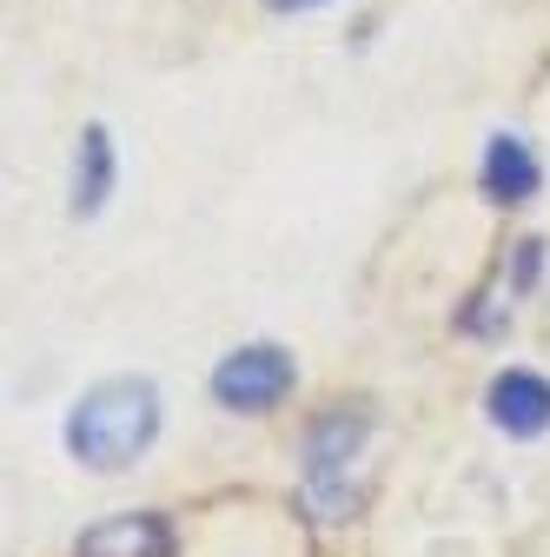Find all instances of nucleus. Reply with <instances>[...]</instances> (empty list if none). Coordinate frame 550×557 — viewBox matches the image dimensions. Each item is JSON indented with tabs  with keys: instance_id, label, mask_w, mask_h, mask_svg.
<instances>
[{
	"instance_id": "f257e3e1",
	"label": "nucleus",
	"mask_w": 550,
	"mask_h": 557,
	"mask_svg": "<svg viewBox=\"0 0 550 557\" xmlns=\"http://www.w3.org/2000/svg\"><path fill=\"white\" fill-rule=\"evenodd\" d=\"M160 432V392L147 379H107L66 411V451L87 471H126Z\"/></svg>"
},
{
	"instance_id": "f03ea898",
	"label": "nucleus",
	"mask_w": 550,
	"mask_h": 557,
	"mask_svg": "<svg viewBox=\"0 0 550 557\" xmlns=\"http://www.w3.org/2000/svg\"><path fill=\"white\" fill-rule=\"evenodd\" d=\"M292 379H299L292 352H279V345H239V352H226L213 366V398L226 411H272L292 392Z\"/></svg>"
},
{
	"instance_id": "7ed1b4c3",
	"label": "nucleus",
	"mask_w": 550,
	"mask_h": 557,
	"mask_svg": "<svg viewBox=\"0 0 550 557\" xmlns=\"http://www.w3.org/2000/svg\"><path fill=\"white\" fill-rule=\"evenodd\" d=\"M485 405H491V425L511 432V438L550 432V385L537 372H498L491 392H485Z\"/></svg>"
},
{
	"instance_id": "20e7f679",
	"label": "nucleus",
	"mask_w": 550,
	"mask_h": 557,
	"mask_svg": "<svg viewBox=\"0 0 550 557\" xmlns=\"http://www.w3.org/2000/svg\"><path fill=\"white\" fill-rule=\"evenodd\" d=\"M74 557H173V524L160 511H126L93 524Z\"/></svg>"
},
{
	"instance_id": "39448f33",
	"label": "nucleus",
	"mask_w": 550,
	"mask_h": 557,
	"mask_svg": "<svg viewBox=\"0 0 550 557\" xmlns=\"http://www.w3.org/2000/svg\"><path fill=\"white\" fill-rule=\"evenodd\" d=\"M365 425H372L365 411H325L318 425L305 432V471H312V484H332L338 471H346V465L359 458Z\"/></svg>"
},
{
	"instance_id": "423d86ee",
	"label": "nucleus",
	"mask_w": 550,
	"mask_h": 557,
	"mask_svg": "<svg viewBox=\"0 0 550 557\" xmlns=\"http://www.w3.org/2000/svg\"><path fill=\"white\" fill-rule=\"evenodd\" d=\"M485 193L498 206H524L537 193V153L524 147L517 133H498L491 147H485Z\"/></svg>"
},
{
	"instance_id": "0eeeda50",
	"label": "nucleus",
	"mask_w": 550,
	"mask_h": 557,
	"mask_svg": "<svg viewBox=\"0 0 550 557\" xmlns=\"http://www.w3.org/2000/svg\"><path fill=\"white\" fill-rule=\"evenodd\" d=\"M113 193V133L107 126H87L80 133V153H74V213L93 220Z\"/></svg>"
},
{
	"instance_id": "6e6552de",
	"label": "nucleus",
	"mask_w": 550,
	"mask_h": 557,
	"mask_svg": "<svg viewBox=\"0 0 550 557\" xmlns=\"http://www.w3.org/2000/svg\"><path fill=\"white\" fill-rule=\"evenodd\" d=\"M272 14H305V8H325V0H265Z\"/></svg>"
}]
</instances>
